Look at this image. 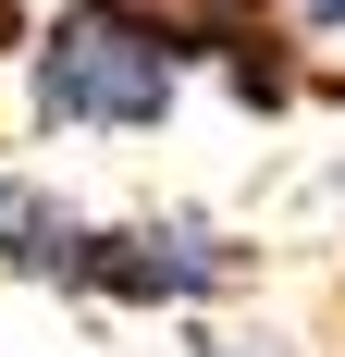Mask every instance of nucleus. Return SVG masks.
<instances>
[{"label": "nucleus", "instance_id": "f257e3e1", "mask_svg": "<svg viewBox=\"0 0 345 357\" xmlns=\"http://www.w3.org/2000/svg\"><path fill=\"white\" fill-rule=\"evenodd\" d=\"M247 284H259V234H235V222H210V210H111V222L87 210L50 296L136 308V321H210Z\"/></svg>", "mask_w": 345, "mask_h": 357}, {"label": "nucleus", "instance_id": "f03ea898", "mask_svg": "<svg viewBox=\"0 0 345 357\" xmlns=\"http://www.w3.org/2000/svg\"><path fill=\"white\" fill-rule=\"evenodd\" d=\"M13 86H25L37 136H74V148H136V136H161L172 111H185V74H172L136 25H111L99 0L37 13V50H25Z\"/></svg>", "mask_w": 345, "mask_h": 357}, {"label": "nucleus", "instance_id": "7ed1b4c3", "mask_svg": "<svg viewBox=\"0 0 345 357\" xmlns=\"http://www.w3.org/2000/svg\"><path fill=\"white\" fill-rule=\"evenodd\" d=\"M99 13H111V25H136L172 74H222L247 111H296V99L321 86L272 0H99Z\"/></svg>", "mask_w": 345, "mask_h": 357}, {"label": "nucleus", "instance_id": "20e7f679", "mask_svg": "<svg viewBox=\"0 0 345 357\" xmlns=\"http://www.w3.org/2000/svg\"><path fill=\"white\" fill-rule=\"evenodd\" d=\"M74 197L62 185H37V173H13L0 160V284H62V247H74Z\"/></svg>", "mask_w": 345, "mask_h": 357}, {"label": "nucleus", "instance_id": "39448f33", "mask_svg": "<svg viewBox=\"0 0 345 357\" xmlns=\"http://www.w3.org/2000/svg\"><path fill=\"white\" fill-rule=\"evenodd\" d=\"M296 50H345V0H272Z\"/></svg>", "mask_w": 345, "mask_h": 357}, {"label": "nucleus", "instance_id": "423d86ee", "mask_svg": "<svg viewBox=\"0 0 345 357\" xmlns=\"http://www.w3.org/2000/svg\"><path fill=\"white\" fill-rule=\"evenodd\" d=\"M25 50H37V0H0V86L25 74Z\"/></svg>", "mask_w": 345, "mask_h": 357}, {"label": "nucleus", "instance_id": "0eeeda50", "mask_svg": "<svg viewBox=\"0 0 345 357\" xmlns=\"http://www.w3.org/2000/svg\"><path fill=\"white\" fill-rule=\"evenodd\" d=\"M185 357H284V345H272V333H235V321H198Z\"/></svg>", "mask_w": 345, "mask_h": 357}]
</instances>
